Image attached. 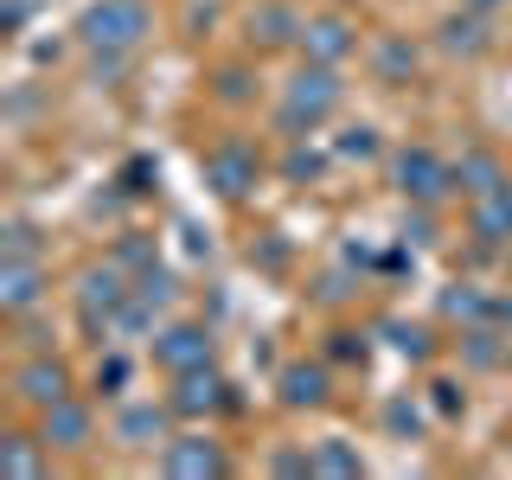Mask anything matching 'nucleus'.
Masks as SVG:
<instances>
[{
    "mask_svg": "<svg viewBox=\"0 0 512 480\" xmlns=\"http://www.w3.org/2000/svg\"><path fill=\"white\" fill-rule=\"evenodd\" d=\"M372 333L378 327H333L320 352H327L333 365H365V359H372Z\"/></svg>",
    "mask_w": 512,
    "mask_h": 480,
    "instance_id": "nucleus-28",
    "label": "nucleus"
},
{
    "mask_svg": "<svg viewBox=\"0 0 512 480\" xmlns=\"http://www.w3.org/2000/svg\"><path fill=\"white\" fill-rule=\"evenodd\" d=\"M0 256H45L39 224H32V218H7V231H0Z\"/></svg>",
    "mask_w": 512,
    "mask_h": 480,
    "instance_id": "nucleus-33",
    "label": "nucleus"
},
{
    "mask_svg": "<svg viewBox=\"0 0 512 480\" xmlns=\"http://www.w3.org/2000/svg\"><path fill=\"white\" fill-rule=\"evenodd\" d=\"M448 180H455V199L468 205V199H480V192H493L506 180V154L493 141H468V148L448 160Z\"/></svg>",
    "mask_w": 512,
    "mask_h": 480,
    "instance_id": "nucleus-19",
    "label": "nucleus"
},
{
    "mask_svg": "<svg viewBox=\"0 0 512 480\" xmlns=\"http://www.w3.org/2000/svg\"><path fill=\"white\" fill-rule=\"evenodd\" d=\"M7 391H13V404H20L26 416H39V410L64 404V397H77V372H71L64 359H58L52 346H45V352H26V359L13 365Z\"/></svg>",
    "mask_w": 512,
    "mask_h": 480,
    "instance_id": "nucleus-8",
    "label": "nucleus"
},
{
    "mask_svg": "<svg viewBox=\"0 0 512 480\" xmlns=\"http://www.w3.org/2000/svg\"><path fill=\"white\" fill-rule=\"evenodd\" d=\"M365 71H372V84L384 90H404L423 77V45L410 39V32H372L365 39Z\"/></svg>",
    "mask_w": 512,
    "mask_h": 480,
    "instance_id": "nucleus-16",
    "label": "nucleus"
},
{
    "mask_svg": "<svg viewBox=\"0 0 512 480\" xmlns=\"http://www.w3.org/2000/svg\"><path fill=\"white\" fill-rule=\"evenodd\" d=\"M455 352L468 372H512V333H500L493 320H474V327L455 333Z\"/></svg>",
    "mask_w": 512,
    "mask_h": 480,
    "instance_id": "nucleus-22",
    "label": "nucleus"
},
{
    "mask_svg": "<svg viewBox=\"0 0 512 480\" xmlns=\"http://www.w3.org/2000/svg\"><path fill=\"white\" fill-rule=\"evenodd\" d=\"M205 96H212L218 109H250L256 103V58H218L212 71H205Z\"/></svg>",
    "mask_w": 512,
    "mask_h": 480,
    "instance_id": "nucleus-23",
    "label": "nucleus"
},
{
    "mask_svg": "<svg viewBox=\"0 0 512 480\" xmlns=\"http://www.w3.org/2000/svg\"><path fill=\"white\" fill-rule=\"evenodd\" d=\"M154 461H160V474H167V480H224V474L237 468L231 448L218 442V429H212V423H186V429H173V436L154 448Z\"/></svg>",
    "mask_w": 512,
    "mask_h": 480,
    "instance_id": "nucleus-5",
    "label": "nucleus"
},
{
    "mask_svg": "<svg viewBox=\"0 0 512 480\" xmlns=\"http://www.w3.org/2000/svg\"><path fill=\"white\" fill-rule=\"evenodd\" d=\"M167 404H173L180 423H212V416L237 410V397H231V378H224L218 365H192V372L167 378Z\"/></svg>",
    "mask_w": 512,
    "mask_h": 480,
    "instance_id": "nucleus-11",
    "label": "nucleus"
},
{
    "mask_svg": "<svg viewBox=\"0 0 512 480\" xmlns=\"http://www.w3.org/2000/svg\"><path fill=\"white\" fill-rule=\"evenodd\" d=\"M269 474H282V480H314V448L301 442V448H276L269 455Z\"/></svg>",
    "mask_w": 512,
    "mask_h": 480,
    "instance_id": "nucleus-34",
    "label": "nucleus"
},
{
    "mask_svg": "<svg viewBox=\"0 0 512 480\" xmlns=\"http://www.w3.org/2000/svg\"><path fill=\"white\" fill-rule=\"evenodd\" d=\"M301 26H308V13L295 7V0H250L237 32H244V52L250 58H276V52H301Z\"/></svg>",
    "mask_w": 512,
    "mask_h": 480,
    "instance_id": "nucleus-9",
    "label": "nucleus"
},
{
    "mask_svg": "<svg viewBox=\"0 0 512 480\" xmlns=\"http://www.w3.org/2000/svg\"><path fill=\"white\" fill-rule=\"evenodd\" d=\"M148 32H154L148 0H90L77 13V45L84 52H141Z\"/></svg>",
    "mask_w": 512,
    "mask_h": 480,
    "instance_id": "nucleus-3",
    "label": "nucleus"
},
{
    "mask_svg": "<svg viewBox=\"0 0 512 480\" xmlns=\"http://www.w3.org/2000/svg\"><path fill=\"white\" fill-rule=\"evenodd\" d=\"M487 320H493L500 333H512V282H506V288H493V301H487Z\"/></svg>",
    "mask_w": 512,
    "mask_h": 480,
    "instance_id": "nucleus-36",
    "label": "nucleus"
},
{
    "mask_svg": "<svg viewBox=\"0 0 512 480\" xmlns=\"http://www.w3.org/2000/svg\"><path fill=\"white\" fill-rule=\"evenodd\" d=\"M487 301H493L487 282L461 276V282H448L436 295V320H442V327H474V320H487Z\"/></svg>",
    "mask_w": 512,
    "mask_h": 480,
    "instance_id": "nucleus-24",
    "label": "nucleus"
},
{
    "mask_svg": "<svg viewBox=\"0 0 512 480\" xmlns=\"http://www.w3.org/2000/svg\"><path fill=\"white\" fill-rule=\"evenodd\" d=\"M468 244L487 250V256H506L512 250V173L493 192L468 199Z\"/></svg>",
    "mask_w": 512,
    "mask_h": 480,
    "instance_id": "nucleus-17",
    "label": "nucleus"
},
{
    "mask_svg": "<svg viewBox=\"0 0 512 480\" xmlns=\"http://www.w3.org/2000/svg\"><path fill=\"white\" fill-rule=\"evenodd\" d=\"M148 365L160 378H180L192 365H218V333L205 320H160L148 333Z\"/></svg>",
    "mask_w": 512,
    "mask_h": 480,
    "instance_id": "nucleus-7",
    "label": "nucleus"
},
{
    "mask_svg": "<svg viewBox=\"0 0 512 480\" xmlns=\"http://www.w3.org/2000/svg\"><path fill=\"white\" fill-rule=\"evenodd\" d=\"M378 333L391 340V352L404 365H436L442 359V320H410V314H391V320H378Z\"/></svg>",
    "mask_w": 512,
    "mask_h": 480,
    "instance_id": "nucleus-21",
    "label": "nucleus"
},
{
    "mask_svg": "<svg viewBox=\"0 0 512 480\" xmlns=\"http://www.w3.org/2000/svg\"><path fill=\"white\" fill-rule=\"evenodd\" d=\"M0 32H7V39H20V32H26V0H7V20H0Z\"/></svg>",
    "mask_w": 512,
    "mask_h": 480,
    "instance_id": "nucleus-37",
    "label": "nucleus"
},
{
    "mask_svg": "<svg viewBox=\"0 0 512 480\" xmlns=\"http://www.w3.org/2000/svg\"><path fill=\"white\" fill-rule=\"evenodd\" d=\"M128 295H135V276H128L116 256H103V263H84V269H77L71 301H77V320H84V333H90L96 346L116 340V320H122V308H128Z\"/></svg>",
    "mask_w": 512,
    "mask_h": 480,
    "instance_id": "nucleus-2",
    "label": "nucleus"
},
{
    "mask_svg": "<svg viewBox=\"0 0 512 480\" xmlns=\"http://www.w3.org/2000/svg\"><path fill=\"white\" fill-rule=\"evenodd\" d=\"M199 173H205V186H212L218 205H244L250 192L263 186L269 160H263V148H256V141H244V135H218V141H205Z\"/></svg>",
    "mask_w": 512,
    "mask_h": 480,
    "instance_id": "nucleus-4",
    "label": "nucleus"
},
{
    "mask_svg": "<svg viewBox=\"0 0 512 480\" xmlns=\"http://www.w3.org/2000/svg\"><path fill=\"white\" fill-rule=\"evenodd\" d=\"M455 7H474V13H487V20H493V13H506L512 0H455Z\"/></svg>",
    "mask_w": 512,
    "mask_h": 480,
    "instance_id": "nucleus-38",
    "label": "nucleus"
},
{
    "mask_svg": "<svg viewBox=\"0 0 512 480\" xmlns=\"http://www.w3.org/2000/svg\"><path fill=\"white\" fill-rule=\"evenodd\" d=\"M308 448H314V480H359L365 474L359 442H346V436H320Z\"/></svg>",
    "mask_w": 512,
    "mask_h": 480,
    "instance_id": "nucleus-25",
    "label": "nucleus"
},
{
    "mask_svg": "<svg viewBox=\"0 0 512 480\" xmlns=\"http://www.w3.org/2000/svg\"><path fill=\"white\" fill-rule=\"evenodd\" d=\"M109 256H116L128 276H141V269L160 263V237H154V231H122L116 244H109Z\"/></svg>",
    "mask_w": 512,
    "mask_h": 480,
    "instance_id": "nucleus-27",
    "label": "nucleus"
},
{
    "mask_svg": "<svg viewBox=\"0 0 512 480\" xmlns=\"http://www.w3.org/2000/svg\"><path fill=\"white\" fill-rule=\"evenodd\" d=\"M429 410H436L442 416V423H455V416H468V384H461V378H429Z\"/></svg>",
    "mask_w": 512,
    "mask_h": 480,
    "instance_id": "nucleus-30",
    "label": "nucleus"
},
{
    "mask_svg": "<svg viewBox=\"0 0 512 480\" xmlns=\"http://www.w3.org/2000/svg\"><path fill=\"white\" fill-rule=\"evenodd\" d=\"M384 423H391L397 436H423V423H429V397H391V404H384Z\"/></svg>",
    "mask_w": 512,
    "mask_h": 480,
    "instance_id": "nucleus-31",
    "label": "nucleus"
},
{
    "mask_svg": "<svg viewBox=\"0 0 512 480\" xmlns=\"http://www.w3.org/2000/svg\"><path fill=\"white\" fill-rule=\"evenodd\" d=\"M90 384H96L90 397H103V404H122L128 384H135V359H128V352L109 340V346H103V359H96V372H90Z\"/></svg>",
    "mask_w": 512,
    "mask_h": 480,
    "instance_id": "nucleus-26",
    "label": "nucleus"
},
{
    "mask_svg": "<svg viewBox=\"0 0 512 480\" xmlns=\"http://www.w3.org/2000/svg\"><path fill=\"white\" fill-rule=\"evenodd\" d=\"M52 448H45V436H39V423H7L0 429V474L7 480H39V474H52Z\"/></svg>",
    "mask_w": 512,
    "mask_h": 480,
    "instance_id": "nucleus-20",
    "label": "nucleus"
},
{
    "mask_svg": "<svg viewBox=\"0 0 512 480\" xmlns=\"http://www.w3.org/2000/svg\"><path fill=\"white\" fill-rule=\"evenodd\" d=\"M346 109V77L333 71V64H314V58H301L295 71L282 77V90H276V135L282 141H314L320 128H327L333 116Z\"/></svg>",
    "mask_w": 512,
    "mask_h": 480,
    "instance_id": "nucleus-1",
    "label": "nucleus"
},
{
    "mask_svg": "<svg viewBox=\"0 0 512 480\" xmlns=\"http://www.w3.org/2000/svg\"><path fill=\"white\" fill-rule=\"evenodd\" d=\"M173 429H180V416H173L167 391L160 397H122L116 416H109V442L128 448V455H148V448H160Z\"/></svg>",
    "mask_w": 512,
    "mask_h": 480,
    "instance_id": "nucleus-10",
    "label": "nucleus"
},
{
    "mask_svg": "<svg viewBox=\"0 0 512 480\" xmlns=\"http://www.w3.org/2000/svg\"><path fill=\"white\" fill-rule=\"evenodd\" d=\"M391 192L404 205H448L455 199V180H448V154L429 148V141H404V148H391Z\"/></svg>",
    "mask_w": 512,
    "mask_h": 480,
    "instance_id": "nucleus-6",
    "label": "nucleus"
},
{
    "mask_svg": "<svg viewBox=\"0 0 512 480\" xmlns=\"http://www.w3.org/2000/svg\"><path fill=\"white\" fill-rule=\"evenodd\" d=\"M359 52H365V32H359V20H352V13H340V7L308 13V26H301V58L346 71V64L359 58Z\"/></svg>",
    "mask_w": 512,
    "mask_h": 480,
    "instance_id": "nucleus-12",
    "label": "nucleus"
},
{
    "mask_svg": "<svg viewBox=\"0 0 512 480\" xmlns=\"http://www.w3.org/2000/svg\"><path fill=\"white\" fill-rule=\"evenodd\" d=\"M32 423H39V436H45L52 455H90V448H96V404L84 391L64 397V404H52V410H39Z\"/></svg>",
    "mask_w": 512,
    "mask_h": 480,
    "instance_id": "nucleus-14",
    "label": "nucleus"
},
{
    "mask_svg": "<svg viewBox=\"0 0 512 480\" xmlns=\"http://www.w3.org/2000/svg\"><path fill=\"white\" fill-rule=\"evenodd\" d=\"M45 295H52V263L45 256H0V314L26 320L45 308Z\"/></svg>",
    "mask_w": 512,
    "mask_h": 480,
    "instance_id": "nucleus-13",
    "label": "nucleus"
},
{
    "mask_svg": "<svg viewBox=\"0 0 512 480\" xmlns=\"http://www.w3.org/2000/svg\"><path fill=\"white\" fill-rule=\"evenodd\" d=\"M493 45H500V32H493V20H487V13H474V7H448L442 20H436V52L461 58V64H480Z\"/></svg>",
    "mask_w": 512,
    "mask_h": 480,
    "instance_id": "nucleus-18",
    "label": "nucleus"
},
{
    "mask_svg": "<svg viewBox=\"0 0 512 480\" xmlns=\"http://www.w3.org/2000/svg\"><path fill=\"white\" fill-rule=\"evenodd\" d=\"M282 173H288V180H314V173H320V154L308 148V141H288V160H282Z\"/></svg>",
    "mask_w": 512,
    "mask_h": 480,
    "instance_id": "nucleus-35",
    "label": "nucleus"
},
{
    "mask_svg": "<svg viewBox=\"0 0 512 480\" xmlns=\"http://www.w3.org/2000/svg\"><path fill=\"white\" fill-rule=\"evenodd\" d=\"M346 160H378L384 154V141H378V128L372 122H352V128H340V141H333Z\"/></svg>",
    "mask_w": 512,
    "mask_h": 480,
    "instance_id": "nucleus-32",
    "label": "nucleus"
},
{
    "mask_svg": "<svg viewBox=\"0 0 512 480\" xmlns=\"http://www.w3.org/2000/svg\"><path fill=\"white\" fill-rule=\"evenodd\" d=\"M436 212H442V205H410L404 224H397V244H404V250H429V244H442V237H436Z\"/></svg>",
    "mask_w": 512,
    "mask_h": 480,
    "instance_id": "nucleus-29",
    "label": "nucleus"
},
{
    "mask_svg": "<svg viewBox=\"0 0 512 480\" xmlns=\"http://www.w3.org/2000/svg\"><path fill=\"white\" fill-rule=\"evenodd\" d=\"M276 404L308 416V410H327L333 404V359L327 352H314V359H288L276 372Z\"/></svg>",
    "mask_w": 512,
    "mask_h": 480,
    "instance_id": "nucleus-15",
    "label": "nucleus"
},
{
    "mask_svg": "<svg viewBox=\"0 0 512 480\" xmlns=\"http://www.w3.org/2000/svg\"><path fill=\"white\" fill-rule=\"evenodd\" d=\"M506 282H512V250H506Z\"/></svg>",
    "mask_w": 512,
    "mask_h": 480,
    "instance_id": "nucleus-39",
    "label": "nucleus"
}]
</instances>
